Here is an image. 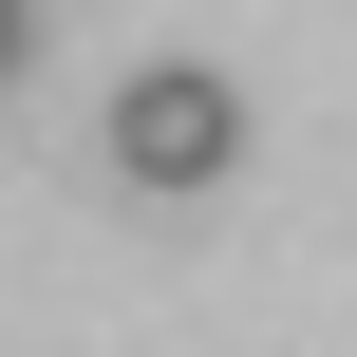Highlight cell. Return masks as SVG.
Listing matches in <instances>:
<instances>
[{"mask_svg":"<svg viewBox=\"0 0 357 357\" xmlns=\"http://www.w3.org/2000/svg\"><path fill=\"white\" fill-rule=\"evenodd\" d=\"M113 188H151V207H207L226 169H245V75H207V56H151V75H113Z\"/></svg>","mask_w":357,"mask_h":357,"instance_id":"obj_1","label":"cell"},{"mask_svg":"<svg viewBox=\"0 0 357 357\" xmlns=\"http://www.w3.org/2000/svg\"><path fill=\"white\" fill-rule=\"evenodd\" d=\"M19 75H38V0H0V94H19Z\"/></svg>","mask_w":357,"mask_h":357,"instance_id":"obj_2","label":"cell"}]
</instances>
